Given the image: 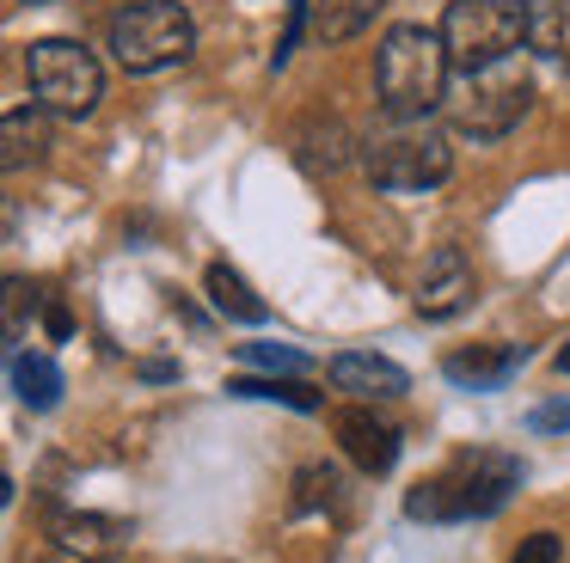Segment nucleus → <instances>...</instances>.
<instances>
[{
    "mask_svg": "<svg viewBox=\"0 0 570 563\" xmlns=\"http://www.w3.org/2000/svg\"><path fill=\"white\" fill-rule=\"evenodd\" d=\"M448 43L442 31H423V24H393L381 37V56H374V86H381V110L393 122H423L435 105L448 98Z\"/></svg>",
    "mask_w": 570,
    "mask_h": 563,
    "instance_id": "f257e3e1",
    "label": "nucleus"
},
{
    "mask_svg": "<svg viewBox=\"0 0 570 563\" xmlns=\"http://www.w3.org/2000/svg\"><path fill=\"white\" fill-rule=\"evenodd\" d=\"M515 490H521V460L515 453L472 447V453H460L442 477H430V484L411 490L405 514L411 521H484V514H497Z\"/></svg>",
    "mask_w": 570,
    "mask_h": 563,
    "instance_id": "f03ea898",
    "label": "nucleus"
},
{
    "mask_svg": "<svg viewBox=\"0 0 570 563\" xmlns=\"http://www.w3.org/2000/svg\"><path fill=\"white\" fill-rule=\"evenodd\" d=\"M521 37H528V0H448L442 12V43L460 73L509 61Z\"/></svg>",
    "mask_w": 570,
    "mask_h": 563,
    "instance_id": "7ed1b4c3",
    "label": "nucleus"
},
{
    "mask_svg": "<svg viewBox=\"0 0 570 563\" xmlns=\"http://www.w3.org/2000/svg\"><path fill=\"white\" fill-rule=\"evenodd\" d=\"M190 43H197V24L178 0H136L111 19V56L124 73H160L185 61Z\"/></svg>",
    "mask_w": 570,
    "mask_h": 563,
    "instance_id": "20e7f679",
    "label": "nucleus"
},
{
    "mask_svg": "<svg viewBox=\"0 0 570 563\" xmlns=\"http://www.w3.org/2000/svg\"><path fill=\"white\" fill-rule=\"evenodd\" d=\"M26 80L50 117H87L105 98V68L92 61V49L68 43V37H43L26 49Z\"/></svg>",
    "mask_w": 570,
    "mask_h": 563,
    "instance_id": "39448f33",
    "label": "nucleus"
},
{
    "mask_svg": "<svg viewBox=\"0 0 570 563\" xmlns=\"http://www.w3.org/2000/svg\"><path fill=\"white\" fill-rule=\"evenodd\" d=\"M528 105H533V80L509 56L497 68L466 73V98H454V129L472 135V141H497V135H509L528 117Z\"/></svg>",
    "mask_w": 570,
    "mask_h": 563,
    "instance_id": "423d86ee",
    "label": "nucleus"
},
{
    "mask_svg": "<svg viewBox=\"0 0 570 563\" xmlns=\"http://www.w3.org/2000/svg\"><path fill=\"white\" fill-rule=\"evenodd\" d=\"M362 166H368L374 190H435L454 171V147L435 129H405L393 141H374Z\"/></svg>",
    "mask_w": 570,
    "mask_h": 563,
    "instance_id": "0eeeda50",
    "label": "nucleus"
},
{
    "mask_svg": "<svg viewBox=\"0 0 570 563\" xmlns=\"http://www.w3.org/2000/svg\"><path fill=\"white\" fill-rule=\"evenodd\" d=\"M472 294H479L472 257L460 251V245H435V251L423 257V269H417V294H411V306H417L423 318H454L460 306H472Z\"/></svg>",
    "mask_w": 570,
    "mask_h": 563,
    "instance_id": "6e6552de",
    "label": "nucleus"
},
{
    "mask_svg": "<svg viewBox=\"0 0 570 563\" xmlns=\"http://www.w3.org/2000/svg\"><path fill=\"white\" fill-rule=\"evenodd\" d=\"M50 539L62 557L80 563H117L129 545H136V526L117 521V514H92V508H62L50 521Z\"/></svg>",
    "mask_w": 570,
    "mask_h": 563,
    "instance_id": "1a4fd4ad",
    "label": "nucleus"
},
{
    "mask_svg": "<svg viewBox=\"0 0 570 563\" xmlns=\"http://www.w3.org/2000/svg\"><path fill=\"white\" fill-rule=\"evenodd\" d=\"M332 386L350 392L356 404H386V398H405L411 392V374L393 362V355H374V349H344L332 355Z\"/></svg>",
    "mask_w": 570,
    "mask_h": 563,
    "instance_id": "9d476101",
    "label": "nucleus"
},
{
    "mask_svg": "<svg viewBox=\"0 0 570 563\" xmlns=\"http://www.w3.org/2000/svg\"><path fill=\"white\" fill-rule=\"evenodd\" d=\"M332 428H337V441H344V453L368 477H386L399 465V428L386 423V416H374V404H344V411L332 416Z\"/></svg>",
    "mask_w": 570,
    "mask_h": 563,
    "instance_id": "9b49d317",
    "label": "nucleus"
},
{
    "mask_svg": "<svg viewBox=\"0 0 570 563\" xmlns=\"http://www.w3.org/2000/svg\"><path fill=\"white\" fill-rule=\"evenodd\" d=\"M515 367H521V343H472V349L448 355L442 374L466 392H497V386L515 379Z\"/></svg>",
    "mask_w": 570,
    "mask_h": 563,
    "instance_id": "f8f14e48",
    "label": "nucleus"
},
{
    "mask_svg": "<svg viewBox=\"0 0 570 563\" xmlns=\"http://www.w3.org/2000/svg\"><path fill=\"white\" fill-rule=\"evenodd\" d=\"M203 288H209L215 313H227L234 325H264V318H271V306L252 294V282L239 276L234 264H209V269H203Z\"/></svg>",
    "mask_w": 570,
    "mask_h": 563,
    "instance_id": "ddd939ff",
    "label": "nucleus"
},
{
    "mask_svg": "<svg viewBox=\"0 0 570 563\" xmlns=\"http://www.w3.org/2000/svg\"><path fill=\"white\" fill-rule=\"evenodd\" d=\"M528 49L570 68V0H528Z\"/></svg>",
    "mask_w": 570,
    "mask_h": 563,
    "instance_id": "4468645a",
    "label": "nucleus"
},
{
    "mask_svg": "<svg viewBox=\"0 0 570 563\" xmlns=\"http://www.w3.org/2000/svg\"><path fill=\"white\" fill-rule=\"evenodd\" d=\"M50 147V110L43 105H13L7 110V147H0V166L19 171L26 159H43Z\"/></svg>",
    "mask_w": 570,
    "mask_h": 563,
    "instance_id": "2eb2a0df",
    "label": "nucleus"
},
{
    "mask_svg": "<svg viewBox=\"0 0 570 563\" xmlns=\"http://www.w3.org/2000/svg\"><path fill=\"white\" fill-rule=\"evenodd\" d=\"M13 392L26 411H56L62 404V367L50 355H13Z\"/></svg>",
    "mask_w": 570,
    "mask_h": 563,
    "instance_id": "dca6fc26",
    "label": "nucleus"
},
{
    "mask_svg": "<svg viewBox=\"0 0 570 563\" xmlns=\"http://www.w3.org/2000/svg\"><path fill=\"white\" fill-rule=\"evenodd\" d=\"M381 7H386V0H320V12H313V31H320L325 43H350L356 31H368Z\"/></svg>",
    "mask_w": 570,
    "mask_h": 563,
    "instance_id": "f3484780",
    "label": "nucleus"
},
{
    "mask_svg": "<svg viewBox=\"0 0 570 563\" xmlns=\"http://www.w3.org/2000/svg\"><path fill=\"white\" fill-rule=\"evenodd\" d=\"M227 392L234 398H276V404H288V411H320V392L313 386H301L295 374H271V379H252V374H234L227 379Z\"/></svg>",
    "mask_w": 570,
    "mask_h": 563,
    "instance_id": "a211bd4d",
    "label": "nucleus"
},
{
    "mask_svg": "<svg viewBox=\"0 0 570 563\" xmlns=\"http://www.w3.org/2000/svg\"><path fill=\"white\" fill-rule=\"evenodd\" d=\"M337 472L332 465H301L295 472V514H307V508H337Z\"/></svg>",
    "mask_w": 570,
    "mask_h": 563,
    "instance_id": "6ab92c4d",
    "label": "nucleus"
},
{
    "mask_svg": "<svg viewBox=\"0 0 570 563\" xmlns=\"http://www.w3.org/2000/svg\"><path fill=\"white\" fill-rule=\"evenodd\" d=\"M239 362L264 367V374H307V355L288 349V343H239Z\"/></svg>",
    "mask_w": 570,
    "mask_h": 563,
    "instance_id": "aec40b11",
    "label": "nucleus"
},
{
    "mask_svg": "<svg viewBox=\"0 0 570 563\" xmlns=\"http://www.w3.org/2000/svg\"><path fill=\"white\" fill-rule=\"evenodd\" d=\"M564 557V545H558V533H528L521 539V551L509 563H558Z\"/></svg>",
    "mask_w": 570,
    "mask_h": 563,
    "instance_id": "412c9836",
    "label": "nucleus"
},
{
    "mask_svg": "<svg viewBox=\"0 0 570 563\" xmlns=\"http://www.w3.org/2000/svg\"><path fill=\"white\" fill-rule=\"evenodd\" d=\"M528 428H533V435H558V428H570V404H533Z\"/></svg>",
    "mask_w": 570,
    "mask_h": 563,
    "instance_id": "4be33fe9",
    "label": "nucleus"
},
{
    "mask_svg": "<svg viewBox=\"0 0 570 563\" xmlns=\"http://www.w3.org/2000/svg\"><path fill=\"white\" fill-rule=\"evenodd\" d=\"M43 318H50V337H68V330H75V325H68V306L62 300H50V313H43Z\"/></svg>",
    "mask_w": 570,
    "mask_h": 563,
    "instance_id": "5701e85b",
    "label": "nucleus"
},
{
    "mask_svg": "<svg viewBox=\"0 0 570 563\" xmlns=\"http://www.w3.org/2000/svg\"><path fill=\"white\" fill-rule=\"evenodd\" d=\"M558 374H570V343H564V349H558Z\"/></svg>",
    "mask_w": 570,
    "mask_h": 563,
    "instance_id": "b1692460",
    "label": "nucleus"
}]
</instances>
